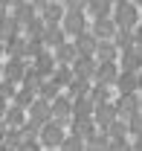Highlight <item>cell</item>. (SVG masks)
Returning a JSON list of instances; mask_svg holds the SVG:
<instances>
[]
</instances>
